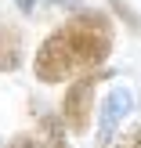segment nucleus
Segmentation results:
<instances>
[{
	"label": "nucleus",
	"mask_w": 141,
	"mask_h": 148,
	"mask_svg": "<svg viewBox=\"0 0 141 148\" xmlns=\"http://www.w3.org/2000/svg\"><path fill=\"white\" fill-rule=\"evenodd\" d=\"M7 148H65V137H62V127L58 119L43 116L40 119V134H14Z\"/></svg>",
	"instance_id": "nucleus-4"
},
{
	"label": "nucleus",
	"mask_w": 141,
	"mask_h": 148,
	"mask_svg": "<svg viewBox=\"0 0 141 148\" xmlns=\"http://www.w3.org/2000/svg\"><path fill=\"white\" fill-rule=\"evenodd\" d=\"M22 11H36V4H51V7H69V11H83L80 0H14Z\"/></svg>",
	"instance_id": "nucleus-6"
},
{
	"label": "nucleus",
	"mask_w": 141,
	"mask_h": 148,
	"mask_svg": "<svg viewBox=\"0 0 141 148\" xmlns=\"http://www.w3.org/2000/svg\"><path fill=\"white\" fill-rule=\"evenodd\" d=\"M94 87H98V69L87 76L72 79V87L62 98V123L72 134H87L91 127V112H94Z\"/></svg>",
	"instance_id": "nucleus-2"
},
{
	"label": "nucleus",
	"mask_w": 141,
	"mask_h": 148,
	"mask_svg": "<svg viewBox=\"0 0 141 148\" xmlns=\"http://www.w3.org/2000/svg\"><path fill=\"white\" fill-rule=\"evenodd\" d=\"M116 47V25L105 11H72V18H65L58 29H51L47 40L40 43L33 58V72L40 83L54 87L65 79L80 76V72H94L109 62Z\"/></svg>",
	"instance_id": "nucleus-1"
},
{
	"label": "nucleus",
	"mask_w": 141,
	"mask_h": 148,
	"mask_svg": "<svg viewBox=\"0 0 141 148\" xmlns=\"http://www.w3.org/2000/svg\"><path fill=\"white\" fill-rule=\"evenodd\" d=\"M109 7H112V11H116V14H120V18H123V22H127V25H130V29H134V33H138V29H141V18H138V14H134V11H130V7H127V4H120V0H109Z\"/></svg>",
	"instance_id": "nucleus-8"
},
{
	"label": "nucleus",
	"mask_w": 141,
	"mask_h": 148,
	"mask_svg": "<svg viewBox=\"0 0 141 148\" xmlns=\"http://www.w3.org/2000/svg\"><path fill=\"white\" fill-rule=\"evenodd\" d=\"M25 54H22V33L11 22L0 18V72H18Z\"/></svg>",
	"instance_id": "nucleus-5"
},
{
	"label": "nucleus",
	"mask_w": 141,
	"mask_h": 148,
	"mask_svg": "<svg viewBox=\"0 0 141 148\" xmlns=\"http://www.w3.org/2000/svg\"><path fill=\"white\" fill-rule=\"evenodd\" d=\"M112 148H141V123H138V127H127L120 137H116Z\"/></svg>",
	"instance_id": "nucleus-7"
},
{
	"label": "nucleus",
	"mask_w": 141,
	"mask_h": 148,
	"mask_svg": "<svg viewBox=\"0 0 141 148\" xmlns=\"http://www.w3.org/2000/svg\"><path fill=\"white\" fill-rule=\"evenodd\" d=\"M130 108H134V90L127 83H116L105 90V98H101V141H109V134L130 116Z\"/></svg>",
	"instance_id": "nucleus-3"
}]
</instances>
